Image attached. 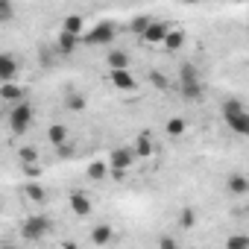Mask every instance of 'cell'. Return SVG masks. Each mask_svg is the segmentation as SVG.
I'll return each mask as SVG.
<instances>
[{
  "label": "cell",
  "mask_w": 249,
  "mask_h": 249,
  "mask_svg": "<svg viewBox=\"0 0 249 249\" xmlns=\"http://www.w3.org/2000/svg\"><path fill=\"white\" fill-rule=\"evenodd\" d=\"M182 97H185V100H202V82H196V85H182Z\"/></svg>",
  "instance_id": "83f0119b"
},
{
  "label": "cell",
  "mask_w": 249,
  "mask_h": 249,
  "mask_svg": "<svg viewBox=\"0 0 249 249\" xmlns=\"http://www.w3.org/2000/svg\"><path fill=\"white\" fill-rule=\"evenodd\" d=\"M3 249H18V246L15 243H3Z\"/></svg>",
  "instance_id": "836d02e7"
},
{
  "label": "cell",
  "mask_w": 249,
  "mask_h": 249,
  "mask_svg": "<svg viewBox=\"0 0 249 249\" xmlns=\"http://www.w3.org/2000/svg\"><path fill=\"white\" fill-rule=\"evenodd\" d=\"M47 141H50V147L62 150L65 144H71V129L65 126V123H53V126L47 129Z\"/></svg>",
  "instance_id": "ba28073f"
},
{
  "label": "cell",
  "mask_w": 249,
  "mask_h": 249,
  "mask_svg": "<svg viewBox=\"0 0 249 249\" xmlns=\"http://www.w3.org/2000/svg\"><path fill=\"white\" fill-rule=\"evenodd\" d=\"M167 53H176V50H182L185 47V33L182 30H170V36L164 38V44H161Z\"/></svg>",
  "instance_id": "d6986e66"
},
{
  "label": "cell",
  "mask_w": 249,
  "mask_h": 249,
  "mask_svg": "<svg viewBox=\"0 0 249 249\" xmlns=\"http://www.w3.org/2000/svg\"><path fill=\"white\" fill-rule=\"evenodd\" d=\"M159 249H179V246H176V240H173L170 234H164V237L159 240Z\"/></svg>",
  "instance_id": "4dcf8cb0"
},
{
  "label": "cell",
  "mask_w": 249,
  "mask_h": 249,
  "mask_svg": "<svg viewBox=\"0 0 249 249\" xmlns=\"http://www.w3.org/2000/svg\"><path fill=\"white\" fill-rule=\"evenodd\" d=\"M62 249H79V246H76V243H71V240H68V243H62Z\"/></svg>",
  "instance_id": "d6a6232c"
},
{
  "label": "cell",
  "mask_w": 249,
  "mask_h": 249,
  "mask_svg": "<svg viewBox=\"0 0 249 249\" xmlns=\"http://www.w3.org/2000/svg\"><path fill=\"white\" fill-rule=\"evenodd\" d=\"M59 156H73V144H65V147L59 150Z\"/></svg>",
  "instance_id": "1f68e13d"
},
{
  "label": "cell",
  "mask_w": 249,
  "mask_h": 249,
  "mask_svg": "<svg viewBox=\"0 0 249 249\" xmlns=\"http://www.w3.org/2000/svg\"><path fill=\"white\" fill-rule=\"evenodd\" d=\"M12 15H15L12 3H9V0H0V24H6V21H12Z\"/></svg>",
  "instance_id": "f1b7e54d"
},
{
  "label": "cell",
  "mask_w": 249,
  "mask_h": 249,
  "mask_svg": "<svg viewBox=\"0 0 249 249\" xmlns=\"http://www.w3.org/2000/svg\"><path fill=\"white\" fill-rule=\"evenodd\" d=\"M76 47H79V36H71V33H59V38H56V50H59L62 56H71Z\"/></svg>",
  "instance_id": "5bb4252c"
},
{
  "label": "cell",
  "mask_w": 249,
  "mask_h": 249,
  "mask_svg": "<svg viewBox=\"0 0 249 249\" xmlns=\"http://www.w3.org/2000/svg\"><path fill=\"white\" fill-rule=\"evenodd\" d=\"M111 237H114V229L108 223H97L91 229V243L94 246H106V243H111Z\"/></svg>",
  "instance_id": "4fadbf2b"
},
{
  "label": "cell",
  "mask_w": 249,
  "mask_h": 249,
  "mask_svg": "<svg viewBox=\"0 0 249 249\" xmlns=\"http://www.w3.org/2000/svg\"><path fill=\"white\" fill-rule=\"evenodd\" d=\"M15 73H18V59H15L12 53H3V56H0V79H3V82H12Z\"/></svg>",
  "instance_id": "7c38bea8"
},
{
  "label": "cell",
  "mask_w": 249,
  "mask_h": 249,
  "mask_svg": "<svg viewBox=\"0 0 249 249\" xmlns=\"http://www.w3.org/2000/svg\"><path fill=\"white\" fill-rule=\"evenodd\" d=\"M164 132H167L170 138H182V135L188 132V120H185V117H179V114H176V117H170V120H167V126H164Z\"/></svg>",
  "instance_id": "e0dca14e"
},
{
  "label": "cell",
  "mask_w": 249,
  "mask_h": 249,
  "mask_svg": "<svg viewBox=\"0 0 249 249\" xmlns=\"http://www.w3.org/2000/svg\"><path fill=\"white\" fill-rule=\"evenodd\" d=\"M170 30H173L170 24H164V21H153V24L147 27V33H144L141 38H144L147 44H164V38L170 36Z\"/></svg>",
  "instance_id": "52a82bcc"
},
{
  "label": "cell",
  "mask_w": 249,
  "mask_h": 249,
  "mask_svg": "<svg viewBox=\"0 0 249 249\" xmlns=\"http://www.w3.org/2000/svg\"><path fill=\"white\" fill-rule=\"evenodd\" d=\"M150 24H153V18H147V15H138V18H132V24H129V30H132V33H138V36H144Z\"/></svg>",
  "instance_id": "484cf974"
},
{
  "label": "cell",
  "mask_w": 249,
  "mask_h": 249,
  "mask_svg": "<svg viewBox=\"0 0 249 249\" xmlns=\"http://www.w3.org/2000/svg\"><path fill=\"white\" fill-rule=\"evenodd\" d=\"M179 79H182V85H196L199 82V73H196L194 65H182L179 68Z\"/></svg>",
  "instance_id": "7402d4cb"
},
{
  "label": "cell",
  "mask_w": 249,
  "mask_h": 249,
  "mask_svg": "<svg viewBox=\"0 0 249 249\" xmlns=\"http://www.w3.org/2000/svg\"><path fill=\"white\" fill-rule=\"evenodd\" d=\"M191 249H196V246H191Z\"/></svg>",
  "instance_id": "e575fe53"
},
{
  "label": "cell",
  "mask_w": 249,
  "mask_h": 249,
  "mask_svg": "<svg viewBox=\"0 0 249 249\" xmlns=\"http://www.w3.org/2000/svg\"><path fill=\"white\" fill-rule=\"evenodd\" d=\"M18 159H21V164H36L38 161V150L36 147H21L18 150Z\"/></svg>",
  "instance_id": "4316f807"
},
{
  "label": "cell",
  "mask_w": 249,
  "mask_h": 249,
  "mask_svg": "<svg viewBox=\"0 0 249 249\" xmlns=\"http://www.w3.org/2000/svg\"><path fill=\"white\" fill-rule=\"evenodd\" d=\"M223 120H226V126L234 135H246L249 138V111L243 108L240 100H226L223 103Z\"/></svg>",
  "instance_id": "6da1fadb"
},
{
  "label": "cell",
  "mask_w": 249,
  "mask_h": 249,
  "mask_svg": "<svg viewBox=\"0 0 249 249\" xmlns=\"http://www.w3.org/2000/svg\"><path fill=\"white\" fill-rule=\"evenodd\" d=\"M65 106H68L71 111H82V108H85V97H82L79 91H71V94L65 97Z\"/></svg>",
  "instance_id": "603a6c76"
},
{
  "label": "cell",
  "mask_w": 249,
  "mask_h": 249,
  "mask_svg": "<svg viewBox=\"0 0 249 249\" xmlns=\"http://www.w3.org/2000/svg\"><path fill=\"white\" fill-rule=\"evenodd\" d=\"M30 123H33V106L30 103H18L9 108V126L15 135H24L30 129Z\"/></svg>",
  "instance_id": "277c9868"
},
{
  "label": "cell",
  "mask_w": 249,
  "mask_h": 249,
  "mask_svg": "<svg viewBox=\"0 0 249 249\" xmlns=\"http://www.w3.org/2000/svg\"><path fill=\"white\" fill-rule=\"evenodd\" d=\"M117 38V27L111 24V21H100V24H94V30L85 36V44L88 47H106V44H111Z\"/></svg>",
  "instance_id": "3957f363"
},
{
  "label": "cell",
  "mask_w": 249,
  "mask_h": 249,
  "mask_svg": "<svg viewBox=\"0 0 249 249\" xmlns=\"http://www.w3.org/2000/svg\"><path fill=\"white\" fill-rule=\"evenodd\" d=\"M85 30V18L82 15H68L62 21V33H71V36H79Z\"/></svg>",
  "instance_id": "ac0fdd59"
},
{
  "label": "cell",
  "mask_w": 249,
  "mask_h": 249,
  "mask_svg": "<svg viewBox=\"0 0 249 249\" xmlns=\"http://www.w3.org/2000/svg\"><path fill=\"white\" fill-rule=\"evenodd\" d=\"M135 159H138V156H135L132 147H117V150H111V156H108V167H111L114 176L120 179L123 173H126V170L135 164Z\"/></svg>",
  "instance_id": "5b68a950"
},
{
  "label": "cell",
  "mask_w": 249,
  "mask_h": 249,
  "mask_svg": "<svg viewBox=\"0 0 249 249\" xmlns=\"http://www.w3.org/2000/svg\"><path fill=\"white\" fill-rule=\"evenodd\" d=\"M68 205H71V211H73L76 217H88V214L94 211L91 196H88V194H82V191H73V194L68 196Z\"/></svg>",
  "instance_id": "8992f818"
},
{
  "label": "cell",
  "mask_w": 249,
  "mask_h": 249,
  "mask_svg": "<svg viewBox=\"0 0 249 249\" xmlns=\"http://www.w3.org/2000/svg\"><path fill=\"white\" fill-rule=\"evenodd\" d=\"M132 150H135V156H141V159H150V156H153V141H150V135H138Z\"/></svg>",
  "instance_id": "ffe728a7"
},
{
  "label": "cell",
  "mask_w": 249,
  "mask_h": 249,
  "mask_svg": "<svg viewBox=\"0 0 249 249\" xmlns=\"http://www.w3.org/2000/svg\"><path fill=\"white\" fill-rule=\"evenodd\" d=\"M226 249H249V234H229Z\"/></svg>",
  "instance_id": "cb8c5ba5"
},
{
  "label": "cell",
  "mask_w": 249,
  "mask_h": 249,
  "mask_svg": "<svg viewBox=\"0 0 249 249\" xmlns=\"http://www.w3.org/2000/svg\"><path fill=\"white\" fill-rule=\"evenodd\" d=\"M24 94H27V91H24L21 85H15V82H0V97H3L6 103H15V106H18V103H27Z\"/></svg>",
  "instance_id": "8fae6325"
},
{
  "label": "cell",
  "mask_w": 249,
  "mask_h": 249,
  "mask_svg": "<svg viewBox=\"0 0 249 249\" xmlns=\"http://www.w3.org/2000/svg\"><path fill=\"white\" fill-rule=\"evenodd\" d=\"M108 79H111V85H114L117 91H132V88L138 85L129 71H108Z\"/></svg>",
  "instance_id": "9c48e42d"
},
{
  "label": "cell",
  "mask_w": 249,
  "mask_h": 249,
  "mask_svg": "<svg viewBox=\"0 0 249 249\" xmlns=\"http://www.w3.org/2000/svg\"><path fill=\"white\" fill-rule=\"evenodd\" d=\"M24 194H27V199L36 202V205H44V202H47V191H44L38 182H27V185H24Z\"/></svg>",
  "instance_id": "9a60e30c"
},
{
  "label": "cell",
  "mask_w": 249,
  "mask_h": 249,
  "mask_svg": "<svg viewBox=\"0 0 249 249\" xmlns=\"http://www.w3.org/2000/svg\"><path fill=\"white\" fill-rule=\"evenodd\" d=\"M150 82H153V85H156L159 91H164V88L170 85V82H167V76H161L159 71H150Z\"/></svg>",
  "instance_id": "f546056e"
},
{
  "label": "cell",
  "mask_w": 249,
  "mask_h": 249,
  "mask_svg": "<svg viewBox=\"0 0 249 249\" xmlns=\"http://www.w3.org/2000/svg\"><path fill=\"white\" fill-rule=\"evenodd\" d=\"M50 229H53V223H50L47 214H30V217L21 223L24 240H41L44 234H50Z\"/></svg>",
  "instance_id": "7a4b0ae2"
},
{
  "label": "cell",
  "mask_w": 249,
  "mask_h": 249,
  "mask_svg": "<svg viewBox=\"0 0 249 249\" xmlns=\"http://www.w3.org/2000/svg\"><path fill=\"white\" fill-rule=\"evenodd\" d=\"M179 226L182 229H194L196 226V211L194 208H182L179 211Z\"/></svg>",
  "instance_id": "d4e9b609"
},
{
  "label": "cell",
  "mask_w": 249,
  "mask_h": 249,
  "mask_svg": "<svg viewBox=\"0 0 249 249\" xmlns=\"http://www.w3.org/2000/svg\"><path fill=\"white\" fill-rule=\"evenodd\" d=\"M226 188H229V194H246L249 191V179L243 176V173H231L229 179H226Z\"/></svg>",
  "instance_id": "2e32d148"
},
{
  "label": "cell",
  "mask_w": 249,
  "mask_h": 249,
  "mask_svg": "<svg viewBox=\"0 0 249 249\" xmlns=\"http://www.w3.org/2000/svg\"><path fill=\"white\" fill-rule=\"evenodd\" d=\"M85 173H88V179L100 182V179H106V173H108V161H91V164L85 167Z\"/></svg>",
  "instance_id": "44dd1931"
},
{
  "label": "cell",
  "mask_w": 249,
  "mask_h": 249,
  "mask_svg": "<svg viewBox=\"0 0 249 249\" xmlns=\"http://www.w3.org/2000/svg\"><path fill=\"white\" fill-rule=\"evenodd\" d=\"M106 62H108V71H129V53L126 50L111 47L108 56H106Z\"/></svg>",
  "instance_id": "30bf717a"
}]
</instances>
